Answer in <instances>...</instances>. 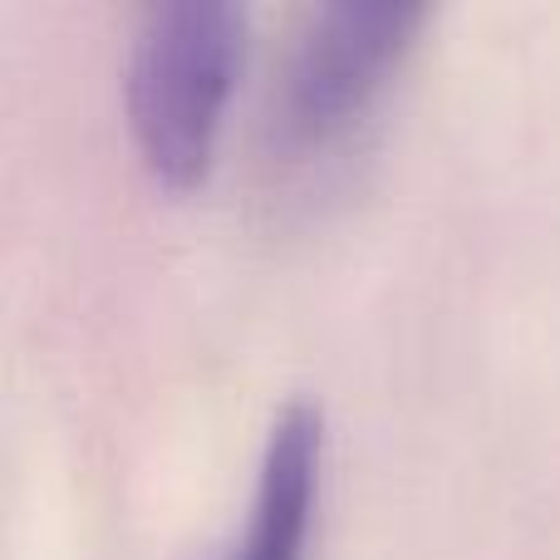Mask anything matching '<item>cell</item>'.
Masks as SVG:
<instances>
[{
  "label": "cell",
  "mask_w": 560,
  "mask_h": 560,
  "mask_svg": "<svg viewBox=\"0 0 560 560\" xmlns=\"http://www.w3.org/2000/svg\"><path fill=\"white\" fill-rule=\"evenodd\" d=\"M246 55V10L226 0L148 5L128 39L124 108L143 167L167 192L207 177Z\"/></svg>",
  "instance_id": "1"
},
{
  "label": "cell",
  "mask_w": 560,
  "mask_h": 560,
  "mask_svg": "<svg viewBox=\"0 0 560 560\" xmlns=\"http://www.w3.org/2000/svg\"><path fill=\"white\" fill-rule=\"evenodd\" d=\"M423 25L428 5L404 0H335L310 10L271 94V153L280 163H315L345 143L394 84Z\"/></svg>",
  "instance_id": "2"
},
{
  "label": "cell",
  "mask_w": 560,
  "mask_h": 560,
  "mask_svg": "<svg viewBox=\"0 0 560 560\" xmlns=\"http://www.w3.org/2000/svg\"><path fill=\"white\" fill-rule=\"evenodd\" d=\"M319 472H325V418L315 404L295 398L271 418L242 536L222 560H305L310 526L319 512Z\"/></svg>",
  "instance_id": "3"
}]
</instances>
